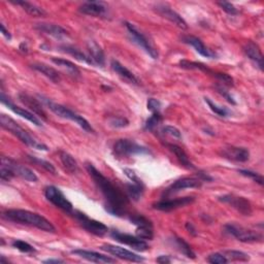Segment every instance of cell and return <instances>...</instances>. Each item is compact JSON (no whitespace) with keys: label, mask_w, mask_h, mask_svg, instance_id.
<instances>
[{"label":"cell","mask_w":264,"mask_h":264,"mask_svg":"<svg viewBox=\"0 0 264 264\" xmlns=\"http://www.w3.org/2000/svg\"><path fill=\"white\" fill-rule=\"evenodd\" d=\"M86 169L107 201L106 210L113 216L121 217L125 215L129 203V197L126 192L103 176L92 163H86Z\"/></svg>","instance_id":"obj_1"},{"label":"cell","mask_w":264,"mask_h":264,"mask_svg":"<svg viewBox=\"0 0 264 264\" xmlns=\"http://www.w3.org/2000/svg\"><path fill=\"white\" fill-rule=\"evenodd\" d=\"M2 216L6 220L36 227L45 232L54 233L56 231L55 226L43 216L27 210H7Z\"/></svg>","instance_id":"obj_2"},{"label":"cell","mask_w":264,"mask_h":264,"mask_svg":"<svg viewBox=\"0 0 264 264\" xmlns=\"http://www.w3.org/2000/svg\"><path fill=\"white\" fill-rule=\"evenodd\" d=\"M0 123H1V126L5 130L10 132L11 134H14L23 144H25L26 146L31 147L33 149H37V150H39V151H48L49 150V148L47 146L39 143L38 141H37L24 128H22L15 120H13L10 117L6 116V114L2 113L1 116H0Z\"/></svg>","instance_id":"obj_3"},{"label":"cell","mask_w":264,"mask_h":264,"mask_svg":"<svg viewBox=\"0 0 264 264\" xmlns=\"http://www.w3.org/2000/svg\"><path fill=\"white\" fill-rule=\"evenodd\" d=\"M38 98L40 100V102H42V105L47 106L49 108V110L51 112H53L56 116H58L62 119H66V120H71L73 122H75L79 127L83 128L85 131L87 132H94L93 127H92L91 124L82 116H79L76 113H75L74 111L70 110L68 108L59 105V103H56L52 100H50L49 98L38 95Z\"/></svg>","instance_id":"obj_4"},{"label":"cell","mask_w":264,"mask_h":264,"mask_svg":"<svg viewBox=\"0 0 264 264\" xmlns=\"http://www.w3.org/2000/svg\"><path fill=\"white\" fill-rule=\"evenodd\" d=\"M224 232L236 238L242 243H259L262 242L263 236L260 232L251 230L243 226L229 223L224 226Z\"/></svg>","instance_id":"obj_5"},{"label":"cell","mask_w":264,"mask_h":264,"mask_svg":"<svg viewBox=\"0 0 264 264\" xmlns=\"http://www.w3.org/2000/svg\"><path fill=\"white\" fill-rule=\"evenodd\" d=\"M113 152L118 157H130L136 155L150 154V150H149L148 148L127 139H122L114 143Z\"/></svg>","instance_id":"obj_6"},{"label":"cell","mask_w":264,"mask_h":264,"mask_svg":"<svg viewBox=\"0 0 264 264\" xmlns=\"http://www.w3.org/2000/svg\"><path fill=\"white\" fill-rule=\"evenodd\" d=\"M124 24H125L126 29H127V31L129 33V37H130L131 40L139 45L140 48H142L149 56L151 57V58L157 59L158 58V52L154 48V45L151 43V41L149 40V38L145 36V34L135 25L131 24V23H129V22H125Z\"/></svg>","instance_id":"obj_7"},{"label":"cell","mask_w":264,"mask_h":264,"mask_svg":"<svg viewBox=\"0 0 264 264\" xmlns=\"http://www.w3.org/2000/svg\"><path fill=\"white\" fill-rule=\"evenodd\" d=\"M74 216L75 219L78 222L85 230L88 232L94 234L96 236H103L106 235L109 231L108 226H106L103 223L96 221L94 219H91L86 214L79 212V211H73L71 214Z\"/></svg>","instance_id":"obj_8"},{"label":"cell","mask_w":264,"mask_h":264,"mask_svg":"<svg viewBox=\"0 0 264 264\" xmlns=\"http://www.w3.org/2000/svg\"><path fill=\"white\" fill-rule=\"evenodd\" d=\"M44 196L57 208L64 211L67 214H72L74 211L73 203L66 198L62 191L55 186H48L44 188Z\"/></svg>","instance_id":"obj_9"},{"label":"cell","mask_w":264,"mask_h":264,"mask_svg":"<svg viewBox=\"0 0 264 264\" xmlns=\"http://www.w3.org/2000/svg\"><path fill=\"white\" fill-rule=\"evenodd\" d=\"M218 199H219V201L231 206L232 209L236 210L244 216H251L252 213H253V208H252L251 202L243 196H237V195L234 194H226L223 195V196H220Z\"/></svg>","instance_id":"obj_10"},{"label":"cell","mask_w":264,"mask_h":264,"mask_svg":"<svg viewBox=\"0 0 264 264\" xmlns=\"http://www.w3.org/2000/svg\"><path fill=\"white\" fill-rule=\"evenodd\" d=\"M1 164L5 165L6 167H8L9 169L13 170V173L15 174V176H18L20 178H22L23 180H25L27 182H31V183H36L38 181V176L36 175L34 171L24 165H21L19 163H17L15 160L10 159L8 157H1Z\"/></svg>","instance_id":"obj_11"},{"label":"cell","mask_w":264,"mask_h":264,"mask_svg":"<svg viewBox=\"0 0 264 264\" xmlns=\"http://www.w3.org/2000/svg\"><path fill=\"white\" fill-rule=\"evenodd\" d=\"M203 181L198 177H186L182 178L174 182L171 185L166 188L164 191V195L167 197L169 195H173L185 189H192V188H200L202 186Z\"/></svg>","instance_id":"obj_12"},{"label":"cell","mask_w":264,"mask_h":264,"mask_svg":"<svg viewBox=\"0 0 264 264\" xmlns=\"http://www.w3.org/2000/svg\"><path fill=\"white\" fill-rule=\"evenodd\" d=\"M111 236L113 239H116L117 242L124 244V245H127L136 251L145 252V251H148L149 249H150V247H149V245L145 242L144 239L137 237V236H132V235L127 234V233L120 232L118 230H113L111 232Z\"/></svg>","instance_id":"obj_13"},{"label":"cell","mask_w":264,"mask_h":264,"mask_svg":"<svg viewBox=\"0 0 264 264\" xmlns=\"http://www.w3.org/2000/svg\"><path fill=\"white\" fill-rule=\"evenodd\" d=\"M195 201V197L193 196H186V197H179V198H165L160 200L153 204V209L161 212H170L180 208H184L188 204H191Z\"/></svg>","instance_id":"obj_14"},{"label":"cell","mask_w":264,"mask_h":264,"mask_svg":"<svg viewBox=\"0 0 264 264\" xmlns=\"http://www.w3.org/2000/svg\"><path fill=\"white\" fill-rule=\"evenodd\" d=\"M101 250L108 252L109 254H111V255H113L114 257H118L120 259L129 261V262L140 263V262H144L145 261L144 257L133 253V252H131L129 250H126V249H124L122 247H119V246L106 244V245L101 246Z\"/></svg>","instance_id":"obj_15"},{"label":"cell","mask_w":264,"mask_h":264,"mask_svg":"<svg viewBox=\"0 0 264 264\" xmlns=\"http://www.w3.org/2000/svg\"><path fill=\"white\" fill-rule=\"evenodd\" d=\"M155 10L157 11V13L163 17L164 19L168 20L169 22L174 23V24L176 26H178L179 28L181 29H187L188 26H187V23L186 21L184 20L176 10H174L173 8H171L169 5L165 4V3H158L156 6H155Z\"/></svg>","instance_id":"obj_16"},{"label":"cell","mask_w":264,"mask_h":264,"mask_svg":"<svg viewBox=\"0 0 264 264\" xmlns=\"http://www.w3.org/2000/svg\"><path fill=\"white\" fill-rule=\"evenodd\" d=\"M221 155L225 158L235 162H247L250 159V152L247 148L229 146L222 148Z\"/></svg>","instance_id":"obj_17"},{"label":"cell","mask_w":264,"mask_h":264,"mask_svg":"<svg viewBox=\"0 0 264 264\" xmlns=\"http://www.w3.org/2000/svg\"><path fill=\"white\" fill-rule=\"evenodd\" d=\"M0 100H1L2 105H4L5 107H7V109L10 110L11 112H14L15 113H17L18 116H20V117H22V118L26 119L27 121L31 122V123L34 124V125L39 126V127L41 126V122H40V120H39L38 117L34 116L33 113H31V112H29V111H27V110H25V109H22V108H20V107H17L16 105H14V103L11 102V101L4 95L3 91L1 92V97H0Z\"/></svg>","instance_id":"obj_18"},{"label":"cell","mask_w":264,"mask_h":264,"mask_svg":"<svg viewBox=\"0 0 264 264\" xmlns=\"http://www.w3.org/2000/svg\"><path fill=\"white\" fill-rule=\"evenodd\" d=\"M18 97L23 105H24L26 108H28L32 113H36L37 116H38L39 118H41L44 121L48 120L47 113L44 112L43 106H42V103L40 102L39 99L34 98L31 95L26 94V93H20L18 95Z\"/></svg>","instance_id":"obj_19"},{"label":"cell","mask_w":264,"mask_h":264,"mask_svg":"<svg viewBox=\"0 0 264 264\" xmlns=\"http://www.w3.org/2000/svg\"><path fill=\"white\" fill-rule=\"evenodd\" d=\"M78 10L82 14L91 17H106L108 5L102 1H87L79 6Z\"/></svg>","instance_id":"obj_20"},{"label":"cell","mask_w":264,"mask_h":264,"mask_svg":"<svg viewBox=\"0 0 264 264\" xmlns=\"http://www.w3.org/2000/svg\"><path fill=\"white\" fill-rule=\"evenodd\" d=\"M72 253L74 255L78 256L79 258H83V259H86L90 262H94V263H113V262H116V260L111 258L110 256L97 253V252H94V251L77 249V250L72 251Z\"/></svg>","instance_id":"obj_21"},{"label":"cell","mask_w":264,"mask_h":264,"mask_svg":"<svg viewBox=\"0 0 264 264\" xmlns=\"http://www.w3.org/2000/svg\"><path fill=\"white\" fill-rule=\"evenodd\" d=\"M183 41L191 45V47L194 48V50L196 51L199 55L205 57V58H216L217 55L215 52H213L212 50H210L208 47H205V44L203 43V41L198 38H195V37H191V36H187V37H184L183 38Z\"/></svg>","instance_id":"obj_22"},{"label":"cell","mask_w":264,"mask_h":264,"mask_svg":"<svg viewBox=\"0 0 264 264\" xmlns=\"http://www.w3.org/2000/svg\"><path fill=\"white\" fill-rule=\"evenodd\" d=\"M36 29L41 33L58 39L64 38L68 36L67 31L63 27L56 24H51V23H38V24L36 25Z\"/></svg>","instance_id":"obj_23"},{"label":"cell","mask_w":264,"mask_h":264,"mask_svg":"<svg viewBox=\"0 0 264 264\" xmlns=\"http://www.w3.org/2000/svg\"><path fill=\"white\" fill-rule=\"evenodd\" d=\"M244 52L248 58L256 64L260 71H263V55L257 43L254 41H248L244 47Z\"/></svg>","instance_id":"obj_24"},{"label":"cell","mask_w":264,"mask_h":264,"mask_svg":"<svg viewBox=\"0 0 264 264\" xmlns=\"http://www.w3.org/2000/svg\"><path fill=\"white\" fill-rule=\"evenodd\" d=\"M87 49H88V56L90 57L91 61L93 62V65H98V66H105L106 64V57L105 53H103L100 45L94 41V40H89L87 42Z\"/></svg>","instance_id":"obj_25"},{"label":"cell","mask_w":264,"mask_h":264,"mask_svg":"<svg viewBox=\"0 0 264 264\" xmlns=\"http://www.w3.org/2000/svg\"><path fill=\"white\" fill-rule=\"evenodd\" d=\"M111 66L113 68V71L116 73L122 79L126 81L129 84L133 85H139L140 84V79L135 76L133 73H131L128 68H126L123 64H121L117 60H112L111 61Z\"/></svg>","instance_id":"obj_26"},{"label":"cell","mask_w":264,"mask_h":264,"mask_svg":"<svg viewBox=\"0 0 264 264\" xmlns=\"http://www.w3.org/2000/svg\"><path fill=\"white\" fill-rule=\"evenodd\" d=\"M31 67L33 68L34 71H37V72L40 73L41 75H43L44 76H47L49 79H51L52 82H54V83L60 82V79H61L60 74L57 72L55 68L49 66L48 64L41 63V62H37V63L31 64Z\"/></svg>","instance_id":"obj_27"},{"label":"cell","mask_w":264,"mask_h":264,"mask_svg":"<svg viewBox=\"0 0 264 264\" xmlns=\"http://www.w3.org/2000/svg\"><path fill=\"white\" fill-rule=\"evenodd\" d=\"M167 148L169 149L170 152H173L175 154V156L177 157V159L179 160V162L184 166L186 167L188 169H191V170H194L196 169V166H195L191 161L190 159L188 157V155L186 154V152L183 150V149L175 144H166Z\"/></svg>","instance_id":"obj_28"},{"label":"cell","mask_w":264,"mask_h":264,"mask_svg":"<svg viewBox=\"0 0 264 264\" xmlns=\"http://www.w3.org/2000/svg\"><path fill=\"white\" fill-rule=\"evenodd\" d=\"M9 2L14 3L16 5L22 6L23 9H24L28 15H30L32 17L40 18V17H44L45 15H47V13H45V11L41 7L33 4L31 2L24 1V0H9Z\"/></svg>","instance_id":"obj_29"},{"label":"cell","mask_w":264,"mask_h":264,"mask_svg":"<svg viewBox=\"0 0 264 264\" xmlns=\"http://www.w3.org/2000/svg\"><path fill=\"white\" fill-rule=\"evenodd\" d=\"M180 65L182 68H185V70H192V71H200L206 75H211L217 79L219 78L221 73H216L206 66L205 64L201 62H194V61H188V60H182L180 62Z\"/></svg>","instance_id":"obj_30"},{"label":"cell","mask_w":264,"mask_h":264,"mask_svg":"<svg viewBox=\"0 0 264 264\" xmlns=\"http://www.w3.org/2000/svg\"><path fill=\"white\" fill-rule=\"evenodd\" d=\"M60 49L62 50V52H64V53H66L68 55H71V56L75 57V58L76 60H78V61L93 65V62L91 61L90 57L88 55H86L85 53H83L78 48L75 47V45H72V44H63V45H61Z\"/></svg>","instance_id":"obj_31"},{"label":"cell","mask_w":264,"mask_h":264,"mask_svg":"<svg viewBox=\"0 0 264 264\" xmlns=\"http://www.w3.org/2000/svg\"><path fill=\"white\" fill-rule=\"evenodd\" d=\"M59 158L61 160V162L64 166V168L68 171V173L75 175L78 171V165L76 160L70 154L65 151H60L59 152Z\"/></svg>","instance_id":"obj_32"},{"label":"cell","mask_w":264,"mask_h":264,"mask_svg":"<svg viewBox=\"0 0 264 264\" xmlns=\"http://www.w3.org/2000/svg\"><path fill=\"white\" fill-rule=\"evenodd\" d=\"M125 187H126V194H127V196L130 199L134 201H139L143 197L145 192L144 184H135L131 182V184H126Z\"/></svg>","instance_id":"obj_33"},{"label":"cell","mask_w":264,"mask_h":264,"mask_svg":"<svg viewBox=\"0 0 264 264\" xmlns=\"http://www.w3.org/2000/svg\"><path fill=\"white\" fill-rule=\"evenodd\" d=\"M171 240H173V244L177 248V250L184 256H186L187 258H190V259H195V257H196L193 250L191 249L190 245L187 242H185V240H184L183 238L174 237Z\"/></svg>","instance_id":"obj_34"},{"label":"cell","mask_w":264,"mask_h":264,"mask_svg":"<svg viewBox=\"0 0 264 264\" xmlns=\"http://www.w3.org/2000/svg\"><path fill=\"white\" fill-rule=\"evenodd\" d=\"M52 61L57 66L63 68L64 71H66L67 74H70L73 76H78L79 75H81V72H79L77 66L75 63L71 62L70 60L62 59V58H55V57H54V58H52Z\"/></svg>","instance_id":"obj_35"},{"label":"cell","mask_w":264,"mask_h":264,"mask_svg":"<svg viewBox=\"0 0 264 264\" xmlns=\"http://www.w3.org/2000/svg\"><path fill=\"white\" fill-rule=\"evenodd\" d=\"M222 254L226 257L228 262L229 261L247 262L250 260V256L247 253H244V252L237 250H226L222 252Z\"/></svg>","instance_id":"obj_36"},{"label":"cell","mask_w":264,"mask_h":264,"mask_svg":"<svg viewBox=\"0 0 264 264\" xmlns=\"http://www.w3.org/2000/svg\"><path fill=\"white\" fill-rule=\"evenodd\" d=\"M204 101H205L206 105L209 106V108L211 109V111H212L213 113H215L216 114H218V116L223 117V118H226V117L230 116L231 112L229 111L227 108H225V107H221V106H218L217 103L213 102V101H212L210 98H208V97H205V98H204Z\"/></svg>","instance_id":"obj_37"},{"label":"cell","mask_w":264,"mask_h":264,"mask_svg":"<svg viewBox=\"0 0 264 264\" xmlns=\"http://www.w3.org/2000/svg\"><path fill=\"white\" fill-rule=\"evenodd\" d=\"M28 159L30 160L31 162L41 166L43 169L47 170L48 173H50L52 175H57V169L55 168V166L52 163L47 161V160H43V159H40V158H38V157L30 156V155L28 156Z\"/></svg>","instance_id":"obj_38"},{"label":"cell","mask_w":264,"mask_h":264,"mask_svg":"<svg viewBox=\"0 0 264 264\" xmlns=\"http://www.w3.org/2000/svg\"><path fill=\"white\" fill-rule=\"evenodd\" d=\"M135 234L137 237H140L144 240H151L154 237L153 226H140L136 227Z\"/></svg>","instance_id":"obj_39"},{"label":"cell","mask_w":264,"mask_h":264,"mask_svg":"<svg viewBox=\"0 0 264 264\" xmlns=\"http://www.w3.org/2000/svg\"><path fill=\"white\" fill-rule=\"evenodd\" d=\"M162 122V116L160 114V113H153L152 116L149 118L146 122V125H145V128L147 130H154L155 128H157V126Z\"/></svg>","instance_id":"obj_40"},{"label":"cell","mask_w":264,"mask_h":264,"mask_svg":"<svg viewBox=\"0 0 264 264\" xmlns=\"http://www.w3.org/2000/svg\"><path fill=\"white\" fill-rule=\"evenodd\" d=\"M11 246H13L15 249L23 252V253H33V252H36V249H34L28 243L24 242V240L15 239L14 242L11 243Z\"/></svg>","instance_id":"obj_41"},{"label":"cell","mask_w":264,"mask_h":264,"mask_svg":"<svg viewBox=\"0 0 264 264\" xmlns=\"http://www.w3.org/2000/svg\"><path fill=\"white\" fill-rule=\"evenodd\" d=\"M109 125L113 128H125L129 125V121L124 117H111Z\"/></svg>","instance_id":"obj_42"},{"label":"cell","mask_w":264,"mask_h":264,"mask_svg":"<svg viewBox=\"0 0 264 264\" xmlns=\"http://www.w3.org/2000/svg\"><path fill=\"white\" fill-rule=\"evenodd\" d=\"M129 220L132 224H134L136 227L140 226H153L152 222L148 219V218L144 217L143 215H134L129 218Z\"/></svg>","instance_id":"obj_43"},{"label":"cell","mask_w":264,"mask_h":264,"mask_svg":"<svg viewBox=\"0 0 264 264\" xmlns=\"http://www.w3.org/2000/svg\"><path fill=\"white\" fill-rule=\"evenodd\" d=\"M238 173L244 176V177H247L251 180H253L254 182L258 183L259 185H263V178L261 175H259L258 173H255V171H252V170H248V169H238L237 170Z\"/></svg>","instance_id":"obj_44"},{"label":"cell","mask_w":264,"mask_h":264,"mask_svg":"<svg viewBox=\"0 0 264 264\" xmlns=\"http://www.w3.org/2000/svg\"><path fill=\"white\" fill-rule=\"evenodd\" d=\"M161 131H162L163 134L169 135L171 137H174V139H178V140H181L182 139V133H181V131L177 127H174V126L166 125V126H164V127L161 129Z\"/></svg>","instance_id":"obj_45"},{"label":"cell","mask_w":264,"mask_h":264,"mask_svg":"<svg viewBox=\"0 0 264 264\" xmlns=\"http://www.w3.org/2000/svg\"><path fill=\"white\" fill-rule=\"evenodd\" d=\"M218 5H219L225 13H227L228 15H231V16H235L238 14V10L237 8L230 2H227V1H220L218 2Z\"/></svg>","instance_id":"obj_46"},{"label":"cell","mask_w":264,"mask_h":264,"mask_svg":"<svg viewBox=\"0 0 264 264\" xmlns=\"http://www.w3.org/2000/svg\"><path fill=\"white\" fill-rule=\"evenodd\" d=\"M14 177L16 176L13 173V170L6 167L5 165L1 164V167H0V178H1V180L3 182H9Z\"/></svg>","instance_id":"obj_47"},{"label":"cell","mask_w":264,"mask_h":264,"mask_svg":"<svg viewBox=\"0 0 264 264\" xmlns=\"http://www.w3.org/2000/svg\"><path fill=\"white\" fill-rule=\"evenodd\" d=\"M208 261L213 264H225L228 262L226 257L221 253H213L208 257Z\"/></svg>","instance_id":"obj_48"},{"label":"cell","mask_w":264,"mask_h":264,"mask_svg":"<svg viewBox=\"0 0 264 264\" xmlns=\"http://www.w3.org/2000/svg\"><path fill=\"white\" fill-rule=\"evenodd\" d=\"M216 89H217V91H218V93H220L229 103H231V105H233V106H235L236 105V101L234 100V98L230 95V94H229V92L224 88V86L222 85V86H220V85H217L216 86Z\"/></svg>","instance_id":"obj_49"},{"label":"cell","mask_w":264,"mask_h":264,"mask_svg":"<svg viewBox=\"0 0 264 264\" xmlns=\"http://www.w3.org/2000/svg\"><path fill=\"white\" fill-rule=\"evenodd\" d=\"M147 108L149 111L152 112V113H159L160 109H161V102H160L158 99L150 98L148 100Z\"/></svg>","instance_id":"obj_50"},{"label":"cell","mask_w":264,"mask_h":264,"mask_svg":"<svg viewBox=\"0 0 264 264\" xmlns=\"http://www.w3.org/2000/svg\"><path fill=\"white\" fill-rule=\"evenodd\" d=\"M124 174L125 176L127 177L132 183H135V184H144L143 181L139 178V176L136 175L135 171L131 168H125L124 169Z\"/></svg>","instance_id":"obj_51"},{"label":"cell","mask_w":264,"mask_h":264,"mask_svg":"<svg viewBox=\"0 0 264 264\" xmlns=\"http://www.w3.org/2000/svg\"><path fill=\"white\" fill-rule=\"evenodd\" d=\"M186 229L188 230V232L192 235V236H196L197 235V230L196 228L193 226V224L191 222H187L186 223Z\"/></svg>","instance_id":"obj_52"},{"label":"cell","mask_w":264,"mask_h":264,"mask_svg":"<svg viewBox=\"0 0 264 264\" xmlns=\"http://www.w3.org/2000/svg\"><path fill=\"white\" fill-rule=\"evenodd\" d=\"M156 261L158 263H161V264H167V263H170L171 262V259L169 256H166V255H161V256H159Z\"/></svg>","instance_id":"obj_53"},{"label":"cell","mask_w":264,"mask_h":264,"mask_svg":"<svg viewBox=\"0 0 264 264\" xmlns=\"http://www.w3.org/2000/svg\"><path fill=\"white\" fill-rule=\"evenodd\" d=\"M197 177H198L199 179H201L203 182H204V181H206V182H212V181H213V178H212V177H210L208 174L202 173V171H198Z\"/></svg>","instance_id":"obj_54"},{"label":"cell","mask_w":264,"mask_h":264,"mask_svg":"<svg viewBox=\"0 0 264 264\" xmlns=\"http://www.w3.org/2000/svg\"><path fill=\"white\" fill-rule=\"evenodd\" d=\"M0 28H1V33L3 34V37H4L6 39L10 40V39H11V36H10V33H9V31H8V30H6L5 26L2 24V23H1V24H0Z\"/></svg>","instance_id":"obj_55"},{"label":"cell","mask_w":264,"mask_h":264,"mask_svg":"<svg viewBox=\"0 0 264 264\" xmlns=\"http://www.w3.org/2000/svg\"><path fill=\"white\" fill-rule=\"evenodd\" d=\"M43 263H63V260L60 259H48V260H44Z\"/></svg>","instance_id":"obj_56"},{"label":"cell","mask_w":264,"mask_h":264,"mask_svg":"<svg viewBox=\"0 0 264 264\" xmlns=\"http://www.w3.org/2000/svg\"><path fill=\"white\" fill-rule=\"evenodd\" d=\"M20 50H22L23 52L27 53L28 52V49H27V45L25 44V42H23L21 45H20Z\"/></svg>","instance_id":"obj_57"}]
</instances>
